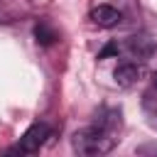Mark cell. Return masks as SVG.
I'll list each match as a JSON object with an SVG mask.
<instances>
[{
    "label": "cell",
    "instance_id": "6da1fadb",
    "mask_svg": "<svg viewBox=\"0 0 157 157\" xmlns=\"http://www.w3.org/2000/svg\"><path fill=\"white\" fill-rule=\"evenodd\" d=\"M113 145H115V137L105 125H91V128L76 130L74 135V150L78 155H103V152H110Z\"/></svg>",
    "mask_w": 157,
    "mask_h": 157
},
{
    "label": "cell",
    "instance_id": "7a4b0ae2",
    "mask_svg": "<svg viewBox=\"0 0 157 157\" xmlns=\"http://www.w3.org/2000/svg\"><path fill=\"white\" fill-rule=\"evenodd\" d=\"M47 137H49V128H47L44 123H34V125L20 137L17 150L25 152V155H32V152H37V150L42 147V142H44Z\"/></svg>",
    "mask_w": 157,
    "mask_h": 157
},
{
    "label": "cell",
    "instance_id": "3957f363",
    "mask_svg": "<svg viewBox=\"0 0 157 157\" xmlns=\"http://www.w3.org/2000/svg\"><path fill=\"white\" fill-rule=\"evenodd\" d=\"M91 22L98 27H115L120 22V12L110 5H98L91 10Z\"/></svg>",
    "mask_w": 157,
    "mask_h": 157
},
{
    "label": "cell",
    "instance_id": "277c9868",
    "mask_svg": "<svg viewBox=\"0 0 157 157\" xmlns=\"http://www.w3.org/2000/svg\"><path fill=\"white\" fill-rule=\"evenodd\" d=\"M140 76H142V69H140L137 64H120V66L115 69V81H118L120 86H132Z\"/></svg>",
    "mask_w": 157,
    "mask_h": 157
},
{
    "label": "cell",
    "instance_id": "5b68a950",
    "mask_svg": "<svg viewBox=\"0 0 157 157\" xmlns=\"http://www.w3.org/2000/svg\"><path fill=\"white\" fill-rule=\"evenodd\" d=\"M128 47H130V52H132L135 56H140V59H147V56L155 52V42H152L150 37H130Z\"/></svg>",
    "mask_w": 157,
    "mask_h": 157
},
{
    "label": "cell",
    "instance_id": "8992f818",
    "mask_svg": "<svg viewBox=\"0 0 157 157\" xmlns=\"http://www.w3.org/2000/svg\"><path fill=\"white\" fill-rule=\"evenodd\" d=\"M34 37H37V42H42V44H52V42L56 39V34H54V32H52L44 22L34 27Z\"/></svg>",
    "mask_w": 157,
    "mask_h": 157
},
{
    "label": "cell",
    "instance_id": "52a82bcc",
    "mask_svg": "<svg viewBox=\"0 0 157 157\" xmlns=\"http://www.w3.org/2000/svg\"><path fill=\"white\" fill-rule=\"evenodd\" d=\"M110 54H118V47H115V44H108V47L98 54V59H105V56H110Z\"/></svg>",
    "mask_w": 157,
    "mask_h": 157
},
{
    "label": "cell",
    "instance_id": "ba28073f",
    "mask_svg": "<svg viewBox=\"0 0 157 157\" xmlns=\"http://www.w3.org/2000/svg\"><path fill=\"white\" fill-rule=\"evenodd\" d=\"M155 83H157V76H155Z\"/></svg>",
    "mask_w": 157,
    "mask_h": 157
}]
</instances>
